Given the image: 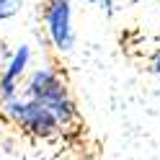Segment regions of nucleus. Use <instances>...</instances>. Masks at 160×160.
<instances>
[{"mask_svg": "<svg viewBox=\"0 0 160 160\" xmlns=\"http://www.w3.org/2000/svg\"><path fill=\"white\" fill-rule=\"evenodd\" d=\"M23 96H28L34 101H39L42 106H47L57 116V122L62 124V129L78 124V119H80L78 106L72 101V96H70L67 80L49 62L31 67V72H28L26 83H23Z\"/></svg>", "mask_w": 160, "mask_h": 160, "instance_id": "obj_1", "label": "nucleus"}, {"mask_svg": "<svg viewBox=\"0 0 160 160\" xmlns=\"http://www.w3.org/2000/svg\"><path fill=\"white\" fill-rule=\"evenodd\" d=\"M88 5H93V8H98V11H101L103 16H108L111 18L116 11H119V5H116V0H85Z\"/></svg>", "mask_w": 160, "mask_h": 160, "instance_id": "obj_6", "label": "nucleus"}, {"mask_svg": "<svg viewBox=\"0 0 160 160\" xmlns=\"http://www.w3.org/2000/svg\"><path fill=\"white\" fill-rule=\"evenodd\" d=\"M132 3L137 5V3H155V5H160V0H132Z\"/></svg>", "mask_w": 160, "mask_h": 160, "instance_id": "obj_8", "label": "nucleus"}, {"mask_svg": "<svg viewBox=\"0 0 160 160\" xmlns=\"http://www.w3.org/2000/svg\"><path fill=\"white\" fill-rule=\"evenodd\" d=\"M28 5V0H0V23L16 18L18 13H23V8Z\"/></svg>", "mask_w": 160, "mask_h": 160, "instance_id": "obj_5", "label": "nucleus"}, {"mask_svg": "<svg viewBox=\"0 0 160 160\" xmlns=\"http://www.w3.org/2000/svg\"><path fill=\"white\" fill-rule=\"evenodd\" d=\"M42 26H44V36H47L49 47L57 54H70L78 47L72 0H44L42 3Z\"/></svg>", "mask_w": 160, "mask_h": 160, "instance_id": "obj_3", "label": "nucleus"}, {"mask_svg": "<svg viewBox=\"0 0 160 160\" xmlns=\"http://www.w3.org/2000/svg\"><path fill=\"white\" fill-rule=\"evenodd\" d=\"M31 62H34V49L31 44H18L5 65H0V103L11 101V98L23 93V83L28 72H31Z\"/></svg>", "mask_w": 160, "mask_h": 160, "instance_id": "obj_4", "label": "nucleus"}, {"mask_svg": "<svg viewBox=\"0 0 160 160\" xmlns=\"http://www.w3.org/2000/svg\"><path fill=\"white\" fill-rule=\"evenodd\" d=\"M147 70H150V75H152V78H160V49L152 54V59H150Z\"/></svg>", "mask_w": 160, "mask_h": 160, "instance_id": "obj_7", "label": "nucleus"}, {"mask_svg": "<svg viewBox=\"0 0 160 160\" xmlns=\"http://www.w3.org/2000/svg\"><path fill=\"white\" fill-rule=\"evenodd\" d=\"M0 114L11 124H16L18 129H23L26 134H31L36 139H49L62 132V124L57 122V116L47 106H42L39 101H34L23 93L0 103Z\"/></svg>", "mask_w": 160, "mask_h": 160, "instance_id": "obj_2", "label": "nucleus"}]
</instances>
